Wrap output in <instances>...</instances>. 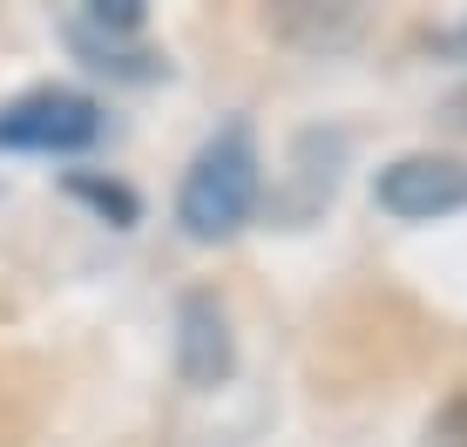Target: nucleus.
I'll use <instances>...</instances> for the list:
<instances>
[{"mask_svg":"<svg viewBox=\"0 0 467 447\" xmlns=\"http://www.w3.org/2000/svg\"><path fill=\"white\" fill-rule=\"evenodd\" d=\"M102 142V109L75 88H35L0 109V150H41V156H75Z\"/></svg>","mask_w":467,"mask_h":447,"instance_id":"obj_2","label":"nucleus"},{"mask_svg":"<svg viewBox=\"0 0 467 447\" xmlns=\"http://www.w3.org/2000/svg\"><path fill=\"white\" fill-rule=\"evenodd\" d=\"M68 197H82V203H95V211H102L109 224H136L142 217V203H136V190H122V183H102V177H88V170H75L68 177Z\"/></svg>","mask_w":467,"mask_h":447,"instance_id":"obj_5","label":"nucleus"},{"mask_svg":"<svg viewBox=\"0 0 467 447\" xmlns=\"http://www.w3.org/2000/svg\"><path fill=\"white\" fill-rule=\"evenodd\" d=\"M237 366V346H231V318L211 292H190L183 306H176V373H183V387L211 393L231 379Z\"/></svg>","mask_w":467,"mask_h":447,"instance_id":"obj_4","label":"nucleus"},{"mask_svg":"<svg viewBox=\"0 0 467 447\" xmlns=\"http://www.w3.org/2000/svg\"><path fill=\"white\" fill-rule=\"evenodd\" d=\"M257 190H265L257 142H251L244 122H231V130H217L197 150V163H190V177H183V197H176V224H183L197 244H217V237H231L237 224L257 211Z\"/></svg>","mask_w":467,"mask_h":447,"instance_id":"obj_1","label":"nucleus"},{"mask_svg":"<svg viewBox=\"0 0 467 447\" xmlns=\"http://www.w3.org/2000/svg\"><path fill=\"white\" fill-rule=\"evenodd\" d=\"M75 21L88 27V35H142V0H88L82 14H75Z\"/></svg>","mask_w":467,"mask_h":447,"instance_id":"obj_6","label":"nucleus"},{"mask_svg":"<svg viewBox=\"0 0 467 447\" xmlns=\"http://www.w3.org/2000/svg\"><path fill=\"white\" fill-rule=\"evenodd\" d=\"M441 441H454V447H467V393H461V400H454V407L441 413Z\"/></svg>","mask_w":467,"mask_h":447,"instance_id":"obj_7","label":"nucleus"},{"mask_svg":"<svg viewBox=\"0 0 467 447\" xmlns=\"http://www.w3.org/2000/svg\"><path fill=\"white\" fill-rule=\"evenodd\" d=\"M441 47H447V55H467V27H454V35H441Z\"/></svg>","mask_w":467,"mask_h":447,"instance_id":"obj_8","label":"nucleus"},{"mask_svg":"<svg viewBox=\"0 0 467 447\" xmlns=\"http://www.w3.org/2000/svg\"><path fill=\"white\" fill-rule=\"evenodd\" d=\"M373 197H379L386 217L433 224L447 211H467V163L461 156H400V163L379 170Z\"/></svg>","mask_w":467,"mask_h":447,"instance_id":"obj_3","label":"nucleus"}]
</instances>
